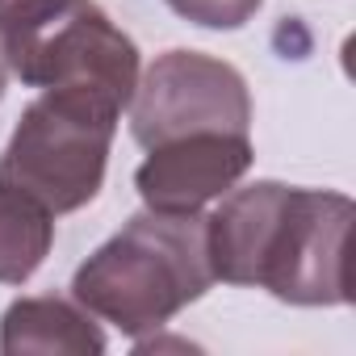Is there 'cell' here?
Returning a JSON list of instances; mask_svg holds the SVG:
<instances>
[{
    "label": "cell",
    "mask_w": 356,
    "mask_h": 356,
    "mask_svg": "<svg viewBox=\"0 0 356 356\" xmlns=\"http://www.w3.org/2000/svg\"><path fill=\"white\" fill-rule=\"evenodd\" d=\"M55 243V214L30 193L0 185V285H26Z\"/></svg>",
    "instance_id": "obj_8"
},
{
    "label": "cell",
    "mask_w": 356,
    "mask_h": 356,
    "mask_svg": "<svg viewBox=\"0 0 356 356\" xmlns=\"http://www.w3.org/2000/svg\"><path fill=\"white\" fill-rule=\"evenodd\" d=\"M72 5L76 0H0V42H5V55L13 59L34 38H42Z\"/></svg>",
    "instance_id": "obj_9"
},
{
    "label": "cell",
    "mask_w": 356,
    "mask_h": 356,
    "mask_svg": "<svg viewBox=\"0 0 356 356\" xmlns=\"http://www.w3.org/2000/svg\"><path fill=\"white\" fill-rule=\"evenodd\" d=\"M9 72L30 88H92L126 109L138 84V47L105 17V9L76 0L42 38L9 59Z\"/></svg>",
    "instance_id": "obj_5"
},
{
    "label": "cell",
    "mask_w": 356,
    "mask_h": 356,
    "mask_svg": "<svg viewBox=\"0 0 356 356\" xmlns=\"http://www.w3.org/2000/svg\"><path fill=\"white\" fill-rule=\"evenodd\" d=\"M352 222V197L331 189H293L277 181L252 256V285L289 306H348Z\"/></svg>",
    "instance_id": "obj_3"
},
{
    "label": "cell",
    "mask_w": 356,
    "mask_h": 356,
    "mask_svg": "<svg viewBox=\"0 0 356 356\" xmlns=\"http://www.w3.org/2000/svg\"><path fill=\"white\" fill-rule=\"evenodd\" d=\"M118 118L122 105L105 92L42 88L0 155V185L30 193L51 214L88 206L105 185Z\"/></svg>",
    "instance_id": "obj_2"
},
{
    "label": "cell",
    "mask_w": 356,
    "mask_h": 356,
    "mask_svg": "<svg viewBox=\"0 0 356 356\" xmlns=\"http://www.w3.org/2000/svg\"><path fill=\"white\" fill-rule=\"evenodd\" d=\"M5 356H97L105 352V331L97 318L67 298H22L0 318Z\"/></svg>",
    "instance_id": "obj_7"
},
{
    "label": "cell",
    "mask_w": 356,
    "mask_h": 356,
    "mask_svg": "<svg viewBox=\"0 0 356 356\" xmlns=\"http://www.w3.org/2000/svg\"><path fill=\"white\" fill-rule=\"evenodd\" d=\"M214 285L202 214H134L72 277V298L122 335L168 327Z\"/></svg>",
    "instance_id": "obj_1"
},
{
    "label": "cell",
    "mask_w": 356,
    "mask_h": 356,
    "mask_svg": "<svg viewBox=\"0 0 356 356\" xmlns=\"http://www.w3.org/2000/svg\"><path fill=\"white\" fill-rule=\"evenodd\" d=\"M172 13H181L193 26L206 30H239L256 17V9L264 0H168Z\"/></svg>",
    "instance_id": "obj_10"
},
{
    "label": "cell",
    "mask_w": 356,
    "mask_h": 356,
    "mask_svg": "<svg viewBox=\"0 0 356 356\" xmlns=\"http://www.w3.org/2000/svg\"><path fill=\"white\" fill-rule=\"evenodd\" d=\"M248 126H252L248 80L231 63L202 51L159 55L130 97V134L138 147H159L168 138L197 130L248 134Z\"/></svg>",
    "instance_id": "obj_4"
},
{
    "label": "cell",
    "mask_w": 356,
    "mask_h": 356,
    "mask_svg": "<svg viewBox=\"0 0 356 356\" xmlns=\"http://www.w3.org/2000/svg\"><path fill=\"white\" fill-rule=\"evenodd\" d=\"M147 151L151 155L134 172V189L143 206L159 214H202V206L218 202L243 181L256 159L252 138L227 130L181 134Z\"/></svg>",
    "instance_id": "obj_6"
},
{
    "label": "cell",
    "mask_w": 356,
    "mask_h": 356,
    "mask_svg": "<svg viewBox=\"0 0 356 356\" xmlns=\"http://www.w3.org/2000/svg\"><path fill=\"white\" fill-rule=\"evenodd\" d=\"M9 88V55H5V42H0V97Z\"/></svg>",
    "instance_id": "obj_11"
}]
</instances>
